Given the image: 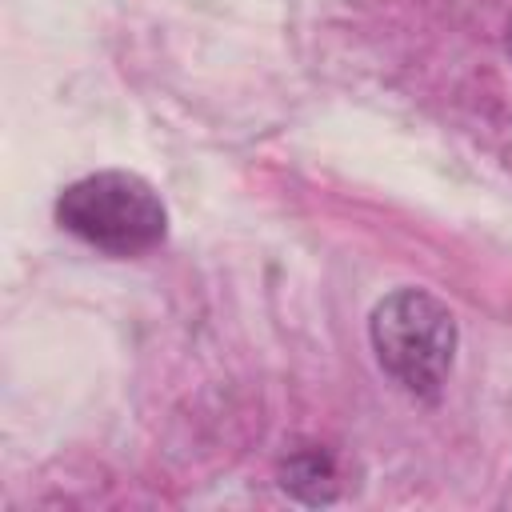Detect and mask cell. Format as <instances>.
I'll return each mask as SVG.
<instances>
[{
  "label": "cell",
  "instance_id": "obj_2",
  "mask_svg": "<svg viewBox=\"0 0 512 512\" xmlns=\"http://www.w3.org/2000/svg\"><path fill=\"white\" fill-rule=\"evenodd\" d=\"M56 224L108 256H140L168 236V212L156 188L120 168L72 180L56 196Z\"/></svg>",
  "mask_w": 512,
  "mask_h": 512
},
{
  "label": "cell",
  "instance_id": "obj_3",
  "mask_svg": "<svg viewBox=\"0 0 512 512\" xmlns=\"http://www.w3.org/2000/svg\"><path fill=\"white\" fill-rule=\"evenodd\" d=\"M280 488L300 500V504H332L336 492H340V480H336V464L324 448L316 444H304L296 452H288V460L280 464Z\"/></svg>",
  "mask_w": 512,
  "mask_h": 512
},
{
  "label": "cell",
  "instance_id": "obj_1",
  "mask_svg": "<svg viewBox=\"0 0 512 512\" xmlns=\"http://www.w3.org/2000/svg\"><path fill=\"white\" fill-rule=\"evenodd\" d=\"M376 364L412 396L436 400L456 360V316L424 288L388 292L368 316Z\"/></svg>",
  "mask_w": 512,
  "mask_h": 512
}]
</instances>
